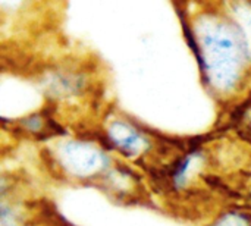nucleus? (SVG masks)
<instances>
[{
    "label": "nucleus",
    "mask_w": 251,
    "mask_h": 226,
    "mask_svg": "<svg viewBox=\"0 0 251 226\" xmlns=\"http://www.w3.org/2000/svg\"><path fill=\"white\" fill-rule=\"evenodd\" d=\"M85 72L78 68L57 66L46 72L43 79L44 93L54 101H74L82 97L88 88Z\"/></svg>",
    "instance_id": "39448f33"
},
{
    "label": "nucleus",
    "mask_w": 251,
    "mask_h": 226,
    "mask_svg": "<svg viewBox=\"0 0 251 226\" xmlns=\"http://www.w3.org/2000/svg\"><path fill=\"white\" fill-rule=\"evenodd\" d=\"M178 6L184 38L193 53L207 93L221 103L250 91L251 49L224 3Z\"/></svg>",
    "instance_id": "f257e3e1"
},
{
    "label": "nucleus",
    "mask_w": 251,
    "mask_h": 226,
    "mask_svg": "<svg viewBox=\"0 0 251 226\" xmlns=\"http://www.w3.org/2000/svg\"><path fill=\"white\" fill-rule=\"evenodd\" d=\"M43 154L50 172L72 185L96 187L118 160L97 134H59L47 140Z\"/></svg>",
    "instance_id": "f03ea898"
},
{
    "label": "nucleus",
    "mask_w": 251,
    "mask_h": 226,
    "mask_svg": "<svg viewBox=\"0 0 251 226\" xmlns=\"http://www.w3.org/2000/svg\"><path fill=\"white\" fill-rule=\"evenodd\" d=\"M251 49V1H222Z\"/></svg>",
    "instance_id": "1a4fd4ad"
},
{
    "label": "nucleus",
    "mask_w": 251,
    "mask_h": 226,
    "mask_svg": "<svg viewBox=\"0 0 251 226\" xmlns=\"http://www.w3.org/2000/svg\"><path fill=\"white\" fill-rule=\"evenodd\" d=\"M96 188L115 201L129 203L141 196L143 175L138 172L137 166L116 160V163L97 182Z\"/></svg>",
    "instance_id": "20e7f679"
},
{
    "label": "nucleus",
    "mask_w": 251,
    "mask_h": 226,
    "mask_svg": "<svg viewBox=\"0 0 251 226\" xmlns=\"http://www.w3.org/2000/svg\"><path fill=\"white\" fill-rule=\"evenodd\" d=\"M204 226H251V209L231 206L218 212Z\"/></svg>",
    "instance_id": "6e6552de"
},
{
    "label": "nucleus",
    "mask_w": 251,
    "mask_h": 226,
    "mask_svg": "<svg viewBox=\"0 0 251 226\" xmlns=\"http://www.w3.org/2000/svg\"><path fill=\"white\" fill-rule=\"evenodd\" d=\"M50 118L44 112H34L31 115L22 116L16 121L18 129L31 137H47V140L56 137L57 134L50 129Z\"/></svg>",
    "instance_id": "0eeeda50"
},
{
    "label": "nucleus",
    "mask_w": 251,
    "mask_h": 226,
    "mask_svg": "<svg viewBox=\"0 0 251 226\" xmlns=\"http://www.w3.org/2000/svg\"><path fill=\"white\" fill-rule=\"evenodd\" d=\"M249 93H250V97H251V87H250V91H249Z\"/></svg>",
    "instance_id": "9d476101"
},
{
    "label": "nucleus",
    "mask_w": 251,
    "mask_h": 226,
    "mask_svg": "<svg viewBox=\"0 0 251 226\" xmlns=\"http://www.w3.org/2000/svg\"><path fill=\"white\" fill-rule=\"evenodd\" d=\"M206 162L207 157L201 147H193L184 151L181 156L175 157L168 166V172L165 175L169 188L175 193L188 190L191 184L200 176Z\"/></svg>",
    "instance_id": "423d86ee"
},
{
    "label": "nucleus",
    "mask_w": 251,
    "mask_h": 226,
    "mask_svg": "<svg viewBox=\"0 0 251 226\" xmlns=\"http://www.w3.org/2000/svg\"><path fill=\"white\" fill-rule=\"evenodd\" d=\"M97 135L118 160L134 166L146 165L159 150V140L153 131L119 109H110L103 115Z\"/></svg>",
    "instance_id": "7ed1b4c3"
},
{
    "label": "nucleus",
    "mask_w": 251,
    "mask_h": 226,
    "mask_svg": "<svg viewBox=\"0 0 251 226\" xmlns=\"http://www.w3.org/2000/svg\"><path fill=\"white\" fill-rule=\"evenodd\" d=\"M28 226H29V225H28Z\"/></svg>",
    "instance_id": "9b49d317"
}]
</instances>
